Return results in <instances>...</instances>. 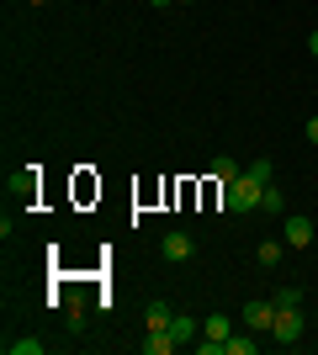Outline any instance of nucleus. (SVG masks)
Returning a JSON list of instances; mask_svg holds the SVG:
<instances>
[{
    "label": "nucleus",
    "mask_w": 318,
    "mask_h": 355,
    "mask_svg": "<svg viewBox=\"0 0 318 355\" xmlns=\"http://www.w3.org/2000/svg\"><path fill=\"white\" fill-rule=\"evenodd\" d=\"M260 196H265V186H260L255 175H239L233 186H223V207H228V212H255Z\"/></svg>",
    "instance_id": "obj_1"
},
{
    "label": "nucleus",
    "mask_w": 318,
    "mask_h": 355,
    "mask_svg": "<svg viewBox=\"0 0 318 355\" xmlns=\"http://www.w3.org/2000/svg\"><path fill=\"white\" fill-rule=\"evenodd\" d=\"M271 340L276 345H297V340H303V308H276Z\"/></svg>",
    "instance_id": "obj_2"
},
{
    "label": "nucleus",
    "mask_w": 318,
    "mask_h": 355,
    "mask_svg": "<svg viewBox=\"0 0 318 355\" xmlns=\"http://www.w3.org/2000/svg\"><path fill=\"white\" fill-rule=\"evenodd\" d=\"M313 218H303V212H287V223H281V239H287V250H308L313 244Z\"/></svg>",
    "instance_id": "obj_3"
},
{
    "label": "nucleus",
    "mask_w": 318,
    "mask_h": 355,
    "mask_svg": "<svg viewBox=\"0 0 318 355\" xmlns=\"http://www.w3.org/2000/svg\"><path fill=\"white\" fill-rule=\"evenodd\" d=\"M271 324H276L271 297H265V302H244V329H249V334H271Z\"/></svg>",
    "instance_id": "obj_4"
},
{
    "label": "nucleus",
    "mask_w": 318,
    "mask_h": 355,
    "mask_svg": "<svg viewBox=\"0 0 318 355\" xmlns=\"http://www.w3.org/2000/svg\"><path fill=\"white\" fill-rule=\"evenodd\" d=\"M191 250H197V244H191V234H165V239H159V254H165V260H175V266H181V260H191Z\"/></svg>",
    "instance_id": "obj_5"
},
{
    "label": "nucleus",
    "mask_w": 318,
    "mask_h": 355,
    "mask_svg": "<svg viewBox=\"0 0 318 355\" xmlns=\"http://www.w3.org/2000/svg\"><path fill=\"white\" fill-rule=\"evenodd\" d=\"M138 350H143V355H170V350H181V345L170 340V329H149V334L138 340Z\"/></svg>",
    "instance_id": "obj_6"
},
{
    "label": "nucleus",
    "mask_w": 318,
    "mask_h": 355,
    "mask_svg": "<svg viewBox=\"0 0 318 355\" xmlns=\"http://www.w3.org/2000/svg\"><path fill=\"white\" fill-rule=\"evenodd\" d=\"M255 260H260V266H265V270H276V266H281V260H287V239H265V244H260V250H255Z\"/></svg>",
    "instance_id": "obj_7"
},
{
    "label": "nucleus",
    "mask_w": 318,
    "mask_h": 355,
    "mask_svg": "<svg viewBox=\"0 0 318 355\" xmlns=\"http://www.w3.org/2000/svg\"><path fill=\"white\" fill-rule=\"evenodd\" d=\"M197 318H191V313H175V318H170V340H175V345H191V340H197Z\"/></svg>",
    "instance_id": "obj_8"
},
{
    "label": "nucleus",
    "mask_w": 318,
    "mask_h": 355,
    "mask_svg": "<svg viewBox=\"0 0 318 355\" xmlns=\"http://www.w3.org/2000/svg\"><path fill=\"white\" fill-rule=\"evenodd\" d=\"M202 334L218 345H228V334H233V324H228V313H212V318H202Z\"/></svg>",
    "instance_id": "obj_9"
},
{
    "label": "nucleus",
    "mask_w": 318,
    "mask_h": 355,
    "mask_svg": "<svg viewBox=\"0 0 318 355\" xmlns=\"http://www.w3.org/2000/svg\"><path fill=\"white\" fill-rule=\"evenodd\" d=\"M207 170H212V180H218V186H233V180L244 175V164H233V159H228V154H223V159H212Z\"/></svg>",
    "instance_id": "obj_10"
},
{
    "label": "nucleus",
    "mask_w": 318,
    "mask_h": 355,
    "mask_svg": "<svg viewBox=\"0 0 318 355\" xmlns=\"http://www.w3.org/2000/svg\"><path fill=\"white\" fill-rule=\"evenodd\" d=\"M170 318H175L170 302H149V313H143V324H149V329H170Z\"/></svg>",
    "instance_id": "obj_11"
},
{
    "label": "nucleus",
    "mask_w": 318,
    "mask_h": 355,
    "mask_svg": "<svg viewBox=\"0 0 318 355\" xmlns=\"http://www.w3.org/2000/svg\"><path fill=\"white\" fill-rule=\"evenodd\" d=\"M260 350V340H249V334H228V345H223V355H255Z\"/></svg>",
    "instance_id": "obj_12"
},
{
    "label": "nucleus",
    "mask_w": 318,
    "mask_h": 355,
    "mask_svg": "<svg viewBox=\"0 0 318 355\" xmlns=\"http://www.w3.org/2000/svg\"><path fill=\"white\" fill-rule=\"evenodd\" d=\"M271 302H276V308H303V292H297V286H281Z\"/></svg>",
    "instance_id": "obj_13"
},
{
    "label": "nucleus",
    "mask_w": 318,
    "mask_h": 355,
    "mask_svg": "<svg viewBox=\"0 0 318 355\" xmlns=\"http://www.w3.org/2000/svg\"><path fill=\"white\" fill-rule=\"evenodd\" d=\"M11 355H43V340H6Z\"/></svg>",
    "instance_id": "obj_14"
},
{
    "label": "nucleus",
    "mask_w": 318,
    "mask_h": 355,
    "mask_svg": "<svg viewBox=\"0 0 318 355\" xmlns=\"http://www.w3.org/2000/svg\"><path fill=\"white\" fill-rule=\"evenodd\" d=\"M244 175H255L260 186H271V159H255V164H244Z\"/></svg>",
    "instance_id": "obj_15"
},
{
    "label": "nucleus",
    "mask_w": 318,
    "mask_h": 355,
    "mask_svg": "<svg viewBox=\"0 0 318 355\" xmlns=\"http://www.w3.org/2000/svg\"><path fill=\"white\" fill-rule=\"evenodd\" d=\"M260 207H265V212H281V207H287V196L276 191V186H265V196H260Z\"/></svg>",
    "instance_id": "obj_16"
},
{
    "label": "nucleus",
    "mask_w": 318,
    "mask_h": 355,
    "mask_svg": "<svg viewBox=\"0 0 318 355\" xmlns=\"http://www.w3.org/2000/svg\"><path fill=\"white\" fill-rule=\"evenodd\" d=\"M308 144L318 148V117H308Z\"/></svg>",
    "instance_id": "obj_17"
},
{
    "label": "nucleus",
    "mask_w": 318,
    "mask_h": 355,
    "mask_svg": "<svg viewBox=\"0 0 318 355\" xmlns=\"http://www.w3.org/2000/svg\"><path fill=\"white\" fill-rule=\"evenodd\" d=\"M308 48H313V53H318V32H313V37H308Z\"/></svg>",
    "instance_id": "obj_18"
},
{
    "label": "nucleus",
    "mask_w": 318,
    "mask_h": 355,
    "mask_svg": "<svg viewBox=\"0 0 318 355\" xmlns=\"http://www.w3.org/2000/svg\"><path fill=\"white\" fill-rule=\"evenodd\" d=\"M149 6H175V0H149Z\"/></svg>",
    "instance_id": "obj_19"
},
{
    "label": "nucleus",
    "mask_w": 318,
    "mask_h": 355,
    "mask_svg": "<svg viewBox=\"0 0 318 355\" xmlns=\"http://www.w3.org/2000/svg\"><path fill=\"white\" fill-rule=\"evenodd\" d=\"M32 6H43V0H32Z\"/></svg>",
    "instance_id": "obj_20"
},
{
    "label": "nucleus",
    "mask_w": 318,
    "mask_h": 355,
    "mask_svg": "<svg viewBox=\"0 0 318 355\" xmlns=\"http://www.w3.org/2000/svg\"><path fill=\"white\" fill-rule=\"evenodd\" d=\"M181 6H191V0H181Z\"/></svg>",
    "instance_id": "obj_21"
}]
</instances>
